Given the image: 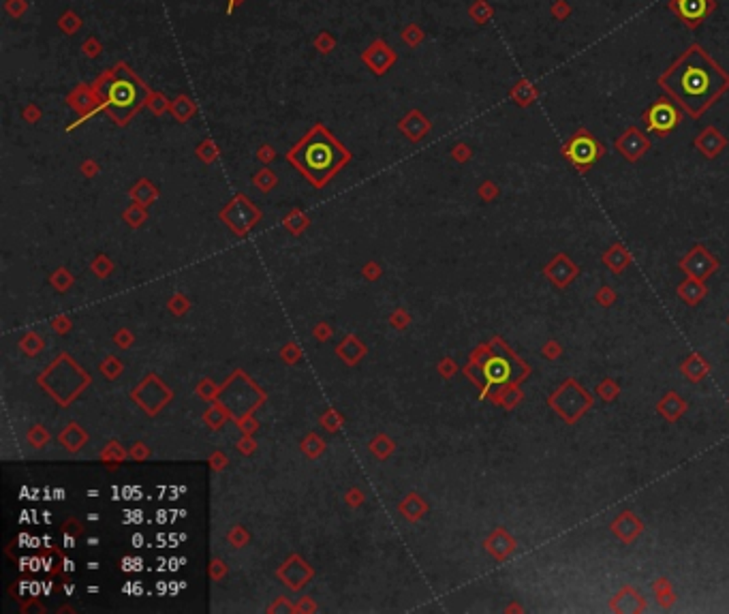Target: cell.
<instances>
[{
	"instance_id": "cell-10",
	"label": "cell",
	"mask_w": 729,
	"mask_h": 614,
	"mask_svg": "<svg viewBox=\"0 0 729 614\" xmlns=\"http://www.w3.org/2000/svg\"><path fill=\"white\" fill-rule=\"evenodd\" d=\"M541 274L547 278L549 285H554L558 291H565L582 274V270L571 257L560 251V253L552 255V259L541 268Z\"/></svg>"
},
{
	"instance_id": "cell-32",
	"label": "cell",
	"mask_w": 729,
	"mask_h": 614,
	"mask_svg": "<svg viewBox=\"0 0 729 614\" xmlns=\"http://www.w3.org/2000/svg\"><path fill=\"white\" fill-rule=\"evenodd\" d=\"M312 45L321 56H330L332 51L338 47V39H336V34H332L330 30H321V32H317Z\"/></svg>"
},
{
	"instance_id": "cell-39",
	"label": "cell",
	"mask_w": 729,
	"mask_h": 614,
	"mask_svg": "<svg viewBox=\"0 0 729 614\" xmlns=\"http://www.w3.org/2000/svg\"><path fill=\"white\" fill-rule=\"evenodd\" d=\"M30 9V3L28 0H5V13L9 17H13V20H20V17H24Z\"/></svg>"
},
{
	"instance_id": "cell-40",
	"label": "cell",
	"mask_w": 729,
	"mask_h": 614,
	"mask_svg": "<svg viewBox=\"0 0 729 614\" xmlns=\"http://www.w3.org/2000/svg\"><path fill=\"white\" fill-rule=\"evenodd\" d=\"M477 193H479V197H482L484 201H488V204H490V201H494L496 197L501 195V188H499V184H496V182L486 180V182L479 184Z\"/></svg>"
},
{
	"instance_id": "cell-22",
	"label": "cell",
	"mask_w": 729,
	"mask_h": 614,
	"mask_svg": "<svg viewBox=\"0 0 729 614\" xmlns=\"http://www.w3.org/2000/svg\"><path fill=\"white\" fill-rule=\"evenodd\" d=\"M398 129L404 133L406 139H411V142H419V139H423L425 135L432 131V122L425 118L419 110H411L398 122Z\"/></svg>"
},
{
	"instance_id": "cell-24",
	"label": "cell",
	"mask_w": 729,
	"mask_h": 614,
	"mask_svg": "<svg viewBox=\"0 0 729 614\" xmlns=\"http://www.w3.org/2000/svg\"><path fill=\"white\" fill-rule=\"evenodd\" d=\"M676 293H678L680 300L687 304V306H697L704 297L708 295V287L704 280H697V278H691L687 276L682 283L676 287Z\"/></svg>"
},
{
	"instance_id": "cell-45",
	"label": "cell",
	"mask_w": 729,
	"mask_h": 614,
	"mask_svg": "<svg viewBox=\"0 0 729 614\" xmlns=\"http://www.w3.org/2000/svg\"><path fill=\"white\" fill-rule=\"evenodd\" d=\"M144 217H146L144 210H139V208H131L129 212H127V219H129L133 225H139L141 221H144Z\"/></svg>"
},
{
	"instance_id": "cell-41",
	"label": "cell",
	"mask_w": 729,
	"mask_h": 614,
	"mask_svg": "<svg viewBox=\"0 0 729 614\" xmlns=\"http://www.w3.org/2000/svg\"><path fill=\"white\" fill-rule=\"evenodd\" d=\"M255 184H257L263 193H268V191L276 184V175H274L270 169H263V171H259V173L255 175Z\"/></svg>"
},
{
	"instance_id": "cell-5",
	"label": "cell",
	"mask_w": 729,
	"mask_h": 614,
	"mask_svg": "<svg viewBox=\"0 0 729 614\" xmlns=\"http://www.w3.org/2000/svg\"><path fill=\"white\" fill-rule=\"evenodd\" d=\"M545 402L567 426H573L595 407V394L586 390L576 377H567L552 394H547Z\"/></svg>"
},
{
	"instance_id": "cell-33",
	"label": "cell",
	"mask_w": 729,
	"mask_h": 614,
	"mask_svg": "<svg viewBox=\"0 0 729 614\" xmlns=\"http://www.w3.org/2000/svg\"><path fill=\"white\" fill-rule=\"evenodd\" d=\"M131 195H133V199H135L139 206H146V204H150L152 199H156L158 193H156V188H154L150 182L141 180V182L131 191Z\"/></svg>"
},
{
	"instance_id": "cell-16",
	"label": "cell",
	"mask_w": 729,
	"mask_h": 614,
	"mask_svg": "<svg viewBox=\"0 0 729 614\" xmlns=\"http://www.w3.org/2000/svg\"><path fill=\"white\" fill-rule=\"evenodd\" d=\"M693 146L702 152L704 159L715 161L729 146V139L721 133V129H717L715 125H708L695 135V139H693Z\"/></svg>"
},
{
	"instance_id": "cell-38",
	"label": "cell",
	"mask_w": 729,
	"mask_h": 614,
	"mask_svg": "<svg viewBox=\"0 0 729 614\" xmlns=\"http://www.w3.org/2000/svg\"><path fill=\"white\" fill-rule=\"evenodd\" d=\"M571 13H573V7L569 5V0H554V3L549 5V15H552L556 22L569 20Z\"/></svg>"
},
{
	"instance_id": "cell-42",
	"label": "cell",
	"mask_w": 729,
	"mask_h": 614,
	"mask_svg": "<svg viewBox=\"0 0 729 614\" xmlns=\"http://www.w3.org/2000/svg\"><path fill=\"white\" fill-rule=\"evenodd\" d=\"M471 156H473V150H471V146L465 144V142H460V144H456V146L452 148V159L458 161V163L471 161Z\"/></svg>"
},
{
	"instance_id": "cell-6",
	"label": "cell",
	"mask_w": 729,
	"mask_h": 614,
	"mask_svg": "<svg viewBox=\"0 0 729 614\" xmlns=\"http://www.w3.org/2000/svg\"><path fill=\"white\" fill-rule=\"evenodd\" d=\"M606 146L599 142L597 135L586 127H580L571 133V137L560 146L563 159L571 165L578 173H589L603 156H606Z\"/></svg>"
},
{
	"instance_id": "cell-43",
	"label": "cell",
	"mask_w": 729,
	"mask_h": 614,
	"mask_svg": "<svg viewBox=\"0 0 729 614\" xmlns=\"http://www.w3.org/2000/svg\"><path fill=\"white\" fill-rule=\"evenodd\" d=\"M197 154H199V159H203L206 163H210V161H214V159H217L219 150H217L214 142H210V139H208V142H203V144L197 148Z\"/></svg>"
},
{
	"instance_id": "cell-17",
	"label": "cell",
	"mask_w": 729,
	"mask_h": 614,
	"mask_svg": "<svg viewBox=\"0 0 729 614\" xmlns=\"http://www.w3.org/2000/svg\"><path fill=\"white\" fill-rule=\"evenodd\" d=\"M66 105H71L82 116V120L101 112V101L95 93L92 84H75L73 90L66 95Z\"/></svg>"
},
{
	"instance_id": "cell-37",
	"label": "cell",
	"mask_w": 729,
	"mask_h": 614,
	"mask_svg": "<svg viewBox=\"0 0 729 614\" xmlns=\"http://www.w3.org/2000/svg\"><path fill=\"white\" fill-rule=\"evenodd\" d=\"M82 54H84L86 58H90V60H97V58L103 54V43H101V39L97 37V34L88 37V39L82 43Z\"/></svg>"
},
{
	"instance_id": "cell-26",
	"label": "cell",
	"mask_w": 729,
	"mask_h": 614,
	"mask_svg": "<svg viewBox=\"0 0 729 614\" xmlns=\"http://www.w3.org/2000/svg\"><path fill=\"white\" fill-rule=\"evenodd\" d=\"M652 593H654L656 604H659L663 610H671L676 606V600H678V595H676V591H674V585L665 576H659L652 582Z\"/></svg>"
},
{
	"instance_id": "cell-14",
	"label": "cell",
	"mask_w": 729,
	"mask_h": 614,
	"mask_svg": "<svg viewBox=\"0 0 729 614\" xmlns=\"http://www.w3.org/2000/svg\"><path fill=\"white\" fill-rule=\"evenodd\" d=\"M610 531L620 543H625V546H633V543L639 539V535L646 531V524L642 522V518H637V514H633L631 510H622L610 522Z\"/></svg>"
},
{
	"instance_id": "cell-19",
	"label": "cell",
	"mask_w": 729,
	"mask_h": 614,
	"mask_svg": "<svg viewBox=\"0 0 729 614\" xmlns=\"http://www.w3.org/2000/svg\"><path fill=\"white\" fill-rule=\"evenodd\" d=\"M486 550L499 561V563H503V561H507L515 550H518V541H515V537L507 531V529H494L488 539L484 541Z\"/></svg>"
},
{
	"instance_id": "cell-28",
	"label": "cell",
	"mask_w": 729,
	"mask_h": 614,
	"mask_svg": "<svg viewBox=\"0 0 729 614\" xmlns=\"http://www.w3.org/2000/svg\"><path fill=\"white\" fill-rule=\"evenodd\" d=\"M469 17L471 22L477 24V26H486L492 22L494 17V7L488 3V0H473V3L469 5Z\"/></svg>"
},
{
	"instance_id": "cell-35",
	"label": "cell",
	"mask_w": 729,
	"mask_h": 614,
	"mask_svg": "<svg viewBox=\"0 0 729 614\" xmlns=\"http://www.w3.org/2000/svg\"><path fill=\"white\" fill-rule=\"evenodd\" d=\"M595 302L603 308H612L618 302V291L612 285H601L595 291Z\"/></svg>"
},
{
	"instance_id": "cell-7",
	"label": "cell",
	"mask_w": 729,
	"mask_h": 614,
	"mask_svg": "<svg viewBox=\"0 0 729 614\" xmlns=\"http://www.w3.org/2000/svg\"><path fill=\"white\" fill-rule=\"evenodd\" d=\"M682 110L680 105L671 101L667 95L652 101L642 114V122L648 133H654L659 137H667L682 125Z\"/></svg>"
},
{
	"instance_id": "cell-31",
	"label": "cell",
	"mask_w": 729,
	"mask_h": 614,
	"mask_svg": "<svg viewBox=\"0 0 729 614\" xmlns=\"http://www.w3.org/2000/svg\"><path fill=\"white\" fill-rule=\"evenodd\" d=\"M400 39H402V43H404L406 47L417 49V47L425 41V30H423L419 24L411 22V24H406V26L400 30Z\"/></svg>"
},
{
	"instance_id": "cell-36",
	"label": "cell",
	"mask_w": 729,
	"mask_h": 614,
	"mask_svg": "<svg viewBox=\"0 0 729 614\" xmlns=\"http://www.w3.org/2000/svg\"><path fill=\"white\" fill-rule=\"evenodd\" d=\"M539 354H541L547 362H556V360H560V358H563L565 349H563V345H560L556 339H549V341H545V343H543V347L539 349Z\"/></svg>"
},
{
	"instance_id": "cell-12",
	"label": "cell",
	"mask_w": 729,
	"mask_h": 614,
	"mask_svg": "<svg viewBox=\"0 0 729 614\" xmlns=\"http://www.w3.org/2000/svg\"><path fill=\"white\" fill-rule=\"evenodd\" d=\"M362 62L368 66V71L377 77L387 75L394 69V64L398 62V54L394 51V47H389L387 41L383 39H375L364 51H362Z\"/></svg>"
},
{
	"instance_id": "cell-34",
	"label": "cell",
	"mask_w": 729,
	"mask_h": 614,
	"mask_svg": "<svg viewBox=\"0 0 729 614\" xmlns=\"http://www.w3.org/2000/svg\"><path fill=\"white\" fill-rule=\"evenodd\" d=\"M169 105H171V101H169L161 90H152L146 108H148L154 116H163L165 112H169Z\"/></svg>"
},
{
	"instance_id": "cell-29",
	"label": "cell",
	"mask_w": 729,
	"mask_h": 614,
	"mask_svg": "<svg viewBox=\"0 0 729 614\" xmlns=\"http://www.w3.org/2000/svg\"><path fill=\"white\" fill-rule=\"evenodd\" d=\"M56 26H58V30H60L62 34H66V37H73V34H77V32L82 30L84 20H82V15H79L77 11L66 9V11L60 13Z\"/></svg>"
},
{
	"instance_id": "cell-15",
	"label": "cell",
	"mask_w": 729,
	"mask_h": 614,
	"mask_svg": "<svg viewBox=\"0 0 729 614\" xmlns=\"http://www.w3.org/2000/svg\"><path fill=\"white\" fill-rule=\"evenodd\" d=\"M610 610L616 614H642L648 610V602L633 585H625L612 595Z\"/></svg>"
},
{
	"instance_id": "cell-27",
	"label": "cell",
	"mask_w": 729,
	"mask_h": 614,
	"mask_svg": "<svg viewBox=\"0 0 729 614\" xmlns=\"http://www.w3.org/2000/svg\"><path fill=\"white\" fill-rule=\"evenodd\" d=\"M169 114L177 122H188L195 114H197V103H195L188 95H177L169 105Z\"/></svg>"
},
{
	"instance_id": "cell-20",
	"label": "cell",
	"mask_w": 729,
	"mask_h": 614,
	"mask_svg": "<svg viewBox=\"0 0 729 614\" xmlns=\"http://www.w3.org/2000/svg\"><path fill=\"white\" fill-rule=\"evenodd\" d=\"M680 373L689 383L697 385V383L706 381V377H710V373H713V364L706 360L702 351H693V354H689L680 362Z\"/></svg>"
},
{
	"instance_id": "cell-30",
	"label": "cell",
	"mask_w": 729,
	"mask_h": 614,
	"mask_svg": "<svg viewBox=\"0 0 729 614\" xmlns=\"http://www.w3.org/2000/svg\"><path fill=\"white\" fill-rule=\"evenodd\" d=\"M620 394H622V390L614 377H603L595 388V396L603 402H614V400H618Z\"/></svg>"
},
{
	"instance_id": "cell-44",
	"label": "cell",
	"mask_w": 729,
	"mask_h": 614,
	"mask_svg": "<svg viewBox=\"0 0 729 614\" xmlns=\"http://www.w3.org/2000/svg\"><path fill=\"white\" fill-rule=\"evenodd\" d=\"M41 116H43V112H41L39 105L26 103L24 108H22V118H24L26 122H37V120H41Z\"/></svg>"
},
{
	"instance_id": "cell-8",
	"label": "cell",
	"mask_w": 729,
	"mask_h": 614,
	"mask_svg": "<svg viewBox=\"0 0 729 614\" xmlns=\"http://www.w3.org/2000/svg\"><path fill=\"white\" fill-rule=\"evenodd\" d=\"M678 268L687 276L704 280V283H706L710 276L719 272L721 259L713 251H708L702 242H697V244H693V247L678 259Z\"/></svg>"
},
{
	"instance_id": "cell-23",
	"label": "cell",
	"mask_w": 729,
	"mask_h": 614,
	"mask_svg": "<svg viewBox=\"0 0 729 614\" xmlns=\"http://www.w3.org/2000/svg\"><path fill=\"white\" fill-rule=\"evenodd\" d=\"M509 99L513 101V105L526 110L530 105H535L539 101V88L532 84L528 77H520L511 88H509Z\"/></svg>"
},
{
	"instance_id": "cell-25",
	"label": "cell",
	"mask_w": 729,
	"mask_h": 614,
	"mask_svg": "<svg viewBox=\"0 0 729 614\" xmlns=\"http://www.w3.org/2000/svg\"><path fill=\"white\" fill-rule=\"evenodd\" d=\"M490 400L494 402V405H499L501 409H505V411H513L518 405H522L524 392L520 388V383H511V385H505V388H501V390L492 392Z\"/></svg>"
},
{
	"instance_id": "cell-49",
	"label": "cell",
	"mask_w": 729,
	"mask_h": 614,
	"mask_svg": "<svg viewBox=\"0 0 729 614\" xmlns=\"http://www.w3.org/2000/svg\"><path fill=\"white\" fill-rule=\"evenodd\" d=\"M727 323H729V317H727Z\"/></svg>"
},
{
	"instance_id": "cell-13",
	"label": "cell",
	"mask_w": 729,
	"mask_h": 614,
	"mask_svg": "<svg viewBox=\"0 0 729 614\" xmlns=\"http://www.w3.org/2000/svg\"><path fill=\"white\" fill-rule=\"evenodd\" d=\"M221 217H223L231 227H234L236 232L244 234L246 230H251V227L255 225V221H259L261 214H259V210H257L251 201H248L244 195H240V197H236L234 201L227 206V210H225Z\"/></svg>"
},
{
	"instance_id": "cell-11",
	"label": "cell",
	"mask_w": 729,
	"mask_h": 614,
	"mask_svg": "<svg viewBox=\"0 0 729 614\" xmlns=\"http://www.w3.org/2000/svg\"><path fill=\"white\" fill-rule=\"evenodd\" d=\"M614 148L627 163H637L644 154H648L652 144L650 137L639 127H629L614 139Z\"/></svg>"
},
{
	"instance_id": "cell-18",
	"label": "cell",
	"mask_w": 729,
	"mask_h": 614,
	"mask_svg": "<svg viewBox=\"0 0 729 614\" xmlns=\"http://www.w3.org/2000/svg\"><path fill=\"white\" fill-rule=\"evenodd\" d=\"M654 409H656V413H659V415L665 419V422L676 424V422H680V419L687 415L689 402H687L678 392L669 390V392H665L659 400H656Z\"/></svg>"
},
{
	"instance_id": "cell-48",
	"label": "cell",
	"mask_w": 729,
	"mask_h": 614,
	"mask_svg": "<svg viewBox=\"0 0 729 614\" xmlns=\"http://www.w3.org/2000/svg\"><path fill=\"white\" fill-rule=\"evenodd\" d=\"M84 173H88V175H92V173H95V165H92V163H88V165H84Z\"/></svg>"
},
{
	"instance_id": "cell-50",
	"label": "cell",
	"mask_w": 729,
	"mask_h": 614,
	"mask_svg": "<svg viewBox=\"0 0 729 614\" xmlns=\"http://www.w3.org/2000/svg\"><path fill=\"white\" fill-rule=\"evenodd\" d=\"M727 400H729V396H727Z\"/></svg>"
},
{
	"instance_id": "cell-9",
	"label": "cell",
	"mask_w": 729,
	"mask_h": 614,
	"mask_svg": "<svg viewBox=\"0 0 729 614\" xmlns=\"http://www.w3.org/2000/svg\"><path fill=\"white\" fill-rule=\"evenodd\" d=\"M717 7V0H667V11L678 17L689 30H697Z\"/></svg>"
},
{
	"instance_id": "cell-46",
	"label": "cell",
	"mask_w": 729,
	"mask_h": 614,
	"mask_svg": "<svg viewBox=\"0 0 729 614\" xmlns=\"http://www.w3.org/2000/svg\"><path fill=\"white\" fill-rule=\"evenodd\" d=\"M259 159H261V161H265V163L272 161V159H274V150H272L270 146H263V148L259 150Z\"/></svg>"
},
{
	"instance_id": "cell-3",
	"label": "cell",
	"mask_w": 729,
	"mask_h": 614,
	"mask_svg": "<svg viewBox=\"0 0 729 614\" xmlns=\"http://www.w3.org/2000/svg\"><path fill=\"white\" fill-rule=\"evenodd\" d=\"M530 373V364L515 354L501 336H494L490 343L477 347L467 366V375L479 385L482 398H490L492 392L511 383L522 385Z\"/></svg>"
},
{
	"instance_id": "cell-2",
	"label": "cell",
	"mask_w": 729,
	"mask_h": 614,
	"mask_svg": "<svg viewBox=\"0 0 729 614\" xmlns=\"http://www.w3.org/2000/svg\"><path fill=\"white\" fill-rule=\"evenodd\" d=\"M287 161L314 186L323 188L343 167L349 165L351 152L345 148L334 133L317 122V125L287 152Z\"/></svg>"
},
{
	"instance_id": "cell-4",
	"label": "cell",
	"mask_w": 729,
	"mask_h": 614,
	"mask_svg": "<svg viewBox=\"0 0 729 614\" xmlns=\"http://www.w3.org/2000/svg\"><path fill=\"white\" fill-rule=\"evenodd\" d=\"M101 101V112L108 114L116 125L127 127L133 116L148 105L150 88L127 62H116L92 82Z\"/></svg>"
},
{
	"instance_id": "cell-21",
	"label": "cell",
	"mask_w": 729,
	"mask_h": 614,
	"mask_svg": "<svg viewBox=\"0 0 729 614\" xmlns=\"http://www.w3.org/2000/svg\"><path fill=\"white\" fill-rule=\"evenodd\" d=\"M601 263H603V266H606L614 276H618V274L625 272L627 268H631L633 255H631V251H629L622 242H614V244H610L606 251H603Z\"/></svg>"
},
{
	"instance_id": "cell-1",
	"label": "cell",
	"mask_w": 729,
	"mask_h": 614,
	"mask_svg": "<svg viewBox=\"0 0 729 614\" xmlns=\"http://www.w3.org/2000/svg\"><path fill=\"white\" fill-rule=\"evenodd\" d=\"M656 86L678 103L687 116L697 120L729 93V71L710 56L704 45L691 43L656 77Z\"/></svg>"
},
{
	"instance_id": "cell-47",
	"label": "cell",
	"mask_w": 729,
	"mask_h": 614,
	"mask_svg": "<svg viewBox=\"0 0 729 614\" xmlns=\"http://www.w3.org/2000/svg\"><path fill=\"white\" fill-rule=\"evenodd\" d=\"M244 3H246V0H227V13L231 15V13H234L236 9H240Z\"/></svg>"
}]
</instances>
